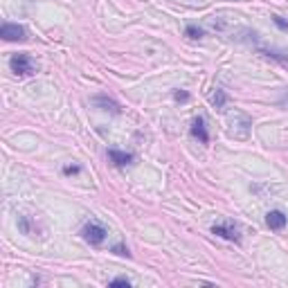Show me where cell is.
<instances>
[{"label": "cell", "instance_id": "obj_1", "mask_svg": "<svg viewBox=\"0 0 288 288\" xmlns=\"http://www.w3.org/2000/svg\"><path fill=\"white\" fill-rule=\"evenodd\" d=\"M9 68L16 77H29L36 72V63H34L27 54H14L9 59Z\"/></svg>", "mask_w": 288, "mask_h": 288}, {"label": "cell", "instance_id": "obj_2", "mask_svg": "<svg viewBox=\"0 0 288 288\" xmlns=\"http://www.w3.org/2000/svg\"><path fill=\"white\" fill-rule=\"evenodd\" d=\"M81 234H84V239L90 243V246H102L104 241H106V230L102 228V225L97 223H88L84 230H81Z\"/></svg>", "mask_w": 288, "mask_h": 288}, {"label": "cell", "instance_id": "obj_3", "mask_svg": "<svg viewBox=\"0 0 288 288\" xmlns=\"http://www.w3.org/2000/svg\"><path fill=\"white\" fill-rule=\"evenodd\" d=\"M0 36L5 41H25L27 38V32L23 25H14V23H5L0 27Z\"/></svg>", "mask_w": 288, "mask_h": 288}, {"label": "cell", "instance_id": "obj_4", "mask_svg": "<svg viewBox=\"0 0 288 288\" xmlns=\"http://www.w3.org/2000/svg\"><path fill=\"white\" fill-rule=\"evenodd\" d=\"M212 234L221 236V239H228V241H234V243H239V241H241L239 228H236L234 223H228V225H214V228H212Z\"/></svg>", "mask_w": 288, "mask_h": 288}, {"label": "cell", "instance_id": "obj_5", "mask_svg": "<svg viewBox=\"0 0 288 288\" xmlns=\"http://www.w3.org/2000/svg\"><path fill=\"white\" fill-rule=\"evenodd\" d=\"M266 223H268V228H270V230H284V228H286V223H288V219H286V214H284V212L272 209V212H268Z\"/></svg>", "mask_w": 288, "mask_h": 288}, {"label": "cell", "instance_id": "obj_6", "mask_svg": "<svg viewBox=\"0 0 288 288\" xmlns=\"http://www.w3.org/2000/svg\"><path fill=\"white\" fill-rule=\"evenodd\" d=\"M135 155L126 153V151H117V149H108V160L113 162L115 167H126L128 162H133Z\"/></svg>", "mask_w": 288, "mask_h": 288}, {"label": "cell", "instance_id": "obj_7", "mask_svg": "<svg viewBox=\"0 0 288 288\" xmlns=\"http://www.w3.org/2000/svg\"><path fill=\"white\" fill-rule=\"evenodd\" d=\"M192 135H194V138H198L203 144L209 142V133H207V128H205V119H203V117L194 119V124H192Z\"/></svg>", "mask_w": 288, "mask_h": 288}, {"label": "cell", "instance_id": "obj_8", "mask_svg": "<svg viewBox=\"0 0 288 288\" xmlns=\"http://www.w3.org/2000/svg\"><path fill=\"white\" fill-rule=\"evenodd\" d=\"M92 102H95L97 106H102V111H111L113 115H119V104H117V102H113L111 97L99 95V97H95Z\"/></svg>", "mask_w": 288, "mask_h": 288}, {"label": "cell", "instance_id": "obj_9", "mask_svg": "<svg viewBox=\"0 0 288 288\" xmlns=\"http://www.w3.org/2000/svg\"><path fill=\"white\" fill-rule=\"evenodd\" d=\"M225 102H228V95H225L223 90H216V92L212 95V104H214V108L223 111V108H225Z\"/></svg>", "mask_w": 288, "mask_h": 288}, {"label": "cell", "instance_id": "obj_10", "mask_svg": "<svg viewBox=\"0 0 288 288\" xmlns=\"http://www.w3.org/2000/svg\"><path fill=\"white\" fill-rule=\"evenodd\" d=\"M185 36H189V38H201V36H203V29H201V27H196V25H187Z\"/></svg>", "mask_w": 288, "mask_h": 288}, {"label": "cell", "instance_id": "obj_11", "mask_svg": "<svg viewBox=\"0 0 288 288\" xmlns=\"http://www.w3.org/2000/svg\"><path fill=\"white\" fill-rule=\"evenodd\" d=\"M108 286H131V282H128L126 277H117V279H111V282H108Z\"/></svg>", "mask_w": 288, "mask_h": 288}, {"label": "cell", "instance_id": "obj_12", "mask_svg": "<svg viewBox=\"0 0 288 288\" xmlns=\"http://www.w3.org/2000/svg\"><path fill=\"white\" fill-rule=\"evenodd\" d=\"M113 252H117V255H122V257H131L128 248H124V246H115V248H113Z\"/></svg>", "mask_w": 288, "mask_h": 288}, {"label": "cell", "instance_id": "obj_13", "mask_svg": "<svg viewBox=\"0 0 288 288\" xmlns=\"http://www.w3.org/2000/svg\"><path fill=\"white\" fill-rule=\"evenodd\" d=\"M63 173H68V176H70V173H79V167H77V165H68V167H63Z\"/></svg>", "mask_w": 288, "mask_h": 288}, {"label": "cell", "instance_id": "obj_14", "mask_svg": "<svg viewBox=\"0 0 288 288\" xmlns=\"http://www.w3.org/2000/svg\"><path fill=\"white\" fill-rule=\"evenodd\" d=\"M173 97H176L178 102H187V99H189V95H187V92H180V90L173 92Z\"/></svg>", "mask_w": 288, "mask_h": 288}, {"label": "cell", "instance_id": "obj_15", "mask_svg": "<svg viewBox=\"0 0 288 288\" xmlns=\"http://www.w3.org/2000/svg\"><path fill=\"white\" fill-rule=\"evenodd\" d=\"M272 21H275V25H277V27H282V29H288V23H286V21H282L279 16H275Z\"/></svg>", "mask_w": 288, "mask_h": 288}]
</instances>
